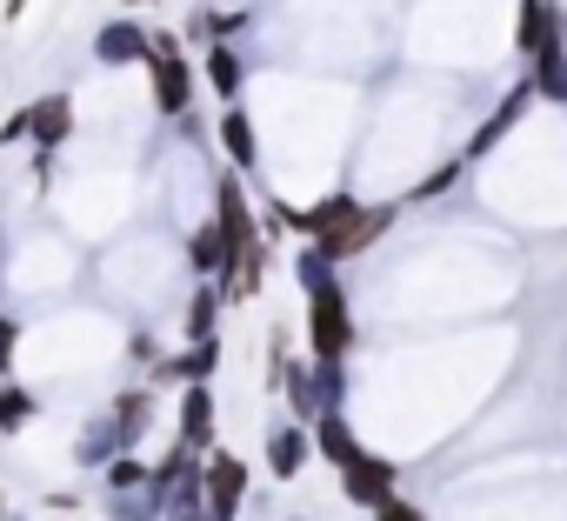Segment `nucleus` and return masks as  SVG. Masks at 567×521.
<instances>
[{"label":"nucleus","mask_w":567,"mask_h":521,"mask_svg":"<svg viewBox=\"0 0 567 521\" xmlns=\"http://www.w3.org/2000/svg\"><path fill=\"white\" fill-rule=\"evenodd\" d=\"M341 488H348V501H354V508H368V514H374L381 501H394V461H381V454H368V448H361V454L341 468Z\"/></svg>","instance_id":"obj_5"},{"label":"nucleus","mask_w":567,"mask_h":521,"mask_svg":"<svg viewBox=\"0 0 567 521\" xmlns=\"http://www.w3.org/2000/svg\"><path fill=\"white\" fill-rule=\"evenodd\" d=\"M220 147H227V161H234L240 174L260 161V147H254V121H247L240 108H227V114H220Z\"/></svg>","instance_id":"obj_12"},{"label":"nucleus","mask_w":567,"mask_h":521,"mask_svg":"<svg viewBox=\"0 0 567 521\" xmlns=\"http://www.w3.org/2000/svg\"><path fill=\"white\" fill-rule=\"evenodd\" d=\"M41 415V401L28 395V388H14V381H0V448H8V435L21 428V421H34Z\"/></svg>","instance_id":"obj_16"},{"label":"nucleus","mask_w":567,"mask_h":521,"mask_svg":"<svg viewBox=\"0 0 567 521\" xmlns=\"http://www.w3.org/2000/svg\"><path fill=\"white\" fill-rule=\"evenodd\" d=\"M207 81H214V94L234 108V94H240V54H234L227 41H214V48H207Z\"/></svg>","instance_id":"obj_15"},{"label":"nucleus","mask_w":567,"mask_h":521,"mask_svg":"<svg viewBox=\"0 0 567 521\" xmlns=\"http://www.w3.org/2000/svg\"><path fill=\"white\" fill-rule=\"evenodd\" d=\"M214 315H220V295L214 288H194L187 295V341H214Z\"/></svg>","instance_id":"obj_17"},{"label":"nucleus","mask_w":567,"mask_h":521,"mask_svg":"<svg viewBox=\"0 0 567 521\" xmlns=\"http://www.w3.org/2000/svg\"><path fill=\"white\" fill-rule=\"evenodd\" d=\"M301 282H308V341H315V361L334 368L348 348H354V321H348V295L334 282V268L308 247L301 254Z\"/></svg>","instance_id":"obj_1"},{"label":"nucleus","mask_w":567,"mask_h":521,"mask_svg":"<svg viewBox=\"0 0 567 521\" xmlns=\"http://www.w3.org/2000/svg\"><path fill=\"white\" fill-rule=\"evenodd\" d=\"M315 448H321L334 468H348V461L361 454V441L348 435V421H341V415H321V421H315Z\"/></svg>","instance_id":"obj_14"},{"label":"nucleus","mask_w":567,"mask_h":521,"mask_svg":"<svg viewBox=\"0 0 567 521\" xmlns=\"http://www.w3.org/2000/svg\"><path fill=\"white\" fill-rule=\"evenodd\" d=\"M154 401H161L154 388H121V395H114V408H107V421H114V435H121L127 448H134V441H141V428L154 421Z\"/></svg>","instance_id":"obj_10"},{"label":"nucleus","mask_w":567,"mask_h":521,"mask_svg":"<svg viewBox=\"0 0 567 521\" xmlns=\"http://www.w3.org/2000/svg\"><path fill=\"white\" fill-rule=\"evenodd\" d=\"M388 221H394V207H354V221H348L341 234H328V241H321L315 254H321V260H328V268H334V260H348V254H361L368 241H381V234H388Z\"/></svg>","instance_id":"obj_7"},{"label":"nucleus","mask_w":567,"mask_h":521,"mask_svg":"<svg viewBox=\"0 0 567 521\" xmlns=\"http://www.w3.org/2000/svg\"><path fill=\"white\" fill-rule=\"evenodd\" d=\"M94 61L101 68H141L147 61V28L134 14H114L101 34H94Z\"/></svg>","instance_id":"obj_6"},{"label":"nucleus","mask_w":567,"mask_h":521,"mask_svg":"<svg viewBox=\"0 0 567 521\" xmlns=\"http://www.w3.org/2000/svg\"><path fill=\"white\" fill-rule=\"evenodd\" d=\"M181 448L187 454H214V388H187L181 395Z\"/></svg>","instance_id":"obj_8"},{"label":"nucleus","mask_w":567,"mask_h":521,"mask_svg":"<svg viewBox=\"0 0 567 521\" xmlns=\"http://www.w3.org/2000/svg\"><path fill=\"white\" fill-rule=\"evenodd\" d=\"M0 521H8V488H0Z\"/></svg>","instance_id":"obj_21"},{"label":"nucleus","mask_w":567,"mask_h":521,"mask_svg":"<svg viewBox=\"0 0 567 521\" xmlns=\"http://www.w3.org/2000/svg\"><path fill=\"white\" fill-rule=\"evenodd\" d=\"M374 521H427V514H421L414 501H401V494H394V501H381V508H374Z\"/></svg>","instance_id":"obj_20"},{"label":"nucleus","mask_w":567,"mask_h":521,"mask_svg":"<svg viewBox=\"0 0 567 521\" xmlns=\"http://www.w3.org/2000/svg\"><path fill=\"white\" fill-rule=\"evenodd\" d=\"M147 81H154V108L167 114V121H181L187 114V101H194V74H187V54H181V41L174 34H147Z\"/></svg>","instance_id":"obj_3"},{"label":"nucleus","mask_w":567,"mask_h":521,"mask_svg":"<svg viewBox=\"0 0 567 521\" xmlns=\"http://www.w3.org/2000/svg\"><path fill=\"white\" fill-rule=\"evenodd\" d=\"M308 454H315V441H308L301 428H274V435H267V468H274V481H295V474L308 468Z\"/></svg>","instance_id":"obj_11"},{"label":"nucleus","mask_w":567,"mask_h":521,"mask_svg":"<svg viewBox=\"0 0 567 521\" xmlns=\"http://www.w3.org/2000/svg\"><path fill=\"white\" fill-rule=\"evenodd\" d=\"M74 134V94H41V101H28V108H14L8 121H0V141H34L41 154H54L61 141Z\"/></svg>","instance_id":"obj_2"},{"label":"nucleus","mask_w":567,"mask_h":521,"mask_svg":"<svg viewBox=\"0 0 567 521\" xmlns=\"http://www.w3.org/2000/svg\"><path fill=\"white\" fill-rule=\"evenodd\" d=\"M240 501H247V461L227 454V448H214V454L200 461V514H207V521H234Z\"/></svg>","instance_id":"obj_4"},{"label":"nucleus","mask_w":567,"mask_h":521,"mask_svg":"<svg viewBox=\"0 0 567 521\" xmlns=\"http://www.w3.org/2000/svg\"><path fill=\"white\" fill-rule=\"evenodd\" d=\"M187 268H194V275H220V268H227V241L214 234V221L187 234Z\"/></svg>","instance_id":"obj_13"},{"label":"nucleus","mask_w":567,"mask_h":521,"mask_svg":"<svg viewBox=\"0 0 567 521\" xmlns=\"http://www.w3.org/2000/svg\"><path fill=\"white\" fill-rule=\"evenodd\" d=\"M14 355H21V321H14V315H0V381H8Z\"/></svg>","instance_id":"obj_19"},{"label":"nucleus","mask_w":567,"mask_h":521,"mask_svg":"<svg viewBox=\"0 0 567 521\" xmlns=\"http://www.w3.org/2000/svg\"><path fill=\"white\" fill-rule=\"evenodd\" d=\"M0 254H8V234H0Z\"/></svg>","instance_id":"obj_23"},{"label":"nucleus","mask_w":567,"mask_h":521,"mask_svg":"<svg viewBox=\"0 0 567 521\" xmlns=\"http://www.w3.org/2000/svg\"><path fill=\"white\" fill-rule=\"evenodd\" d=\"M194 521H207V514H194Z\"/></svg>","instance_id":"obj_24"},{"label":"nucleus","mask_w":567,"mask_h":521,"mask_svg":"<svg viewBox=\"0 0 567 521\" xmlns=\"http://www.w3.org/2000/svg\"><path fill=\"white\" fill-rule=\"evenodd\" d=\"M520 48L527 54H560V14H554V0H520Z\"/></svg>","instance_id":"obj_9"},{"label":"nucleus","mask_w":567,"mask_h":521,"mask_svg":"<svg viewBox=\"0 0 567 521\" xmlns=\"http://www.w3.org/2000/svg\"><path fill=\"white\" fill-rule=\"evenodd\" d=\"M107 488H114V494H127V488H147V468H141L134 454H114V461H107Z\"/></svg>","instance_id":"obj_18"},{"label":"nucleus","mask_w":567,"mask_h":521,"mask_svg":"<svg viewBox=\"0 0 567 521\" xmlns=\"http://www.w3.org/2000/svg\"><path fill=\"white\" fill-rule=\"evenodd\" d=\"M127 8H154V0H127Z\"/></svg>","instance_id":"obj_22"}]
</instances>
